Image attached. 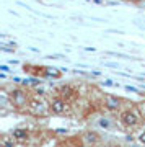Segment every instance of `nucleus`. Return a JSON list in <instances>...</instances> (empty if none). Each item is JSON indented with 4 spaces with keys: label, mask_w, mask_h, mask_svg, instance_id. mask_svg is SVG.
Here are the masks:
<instances>
[{
    "label": "nucleus",
    "mask_w": 145,
    "mask_h": 147,
    "mask_svg": "<svg viewBox=\"0 0 145 147\" xmlns=\"http://www.w3.org/2000/svg\"><path fill=\"white\" fill-rule=\"evenodd\" d=\"M59 92H60V95H62L64 100H68V98H72L73 96V90L68 87V85H62L60 88H59Z\"/></svg>",
    "instance_id": "nucleus-8"
},
{
    "label": "nucleus",
    "mask_w": 145,
    "mask_h": 147,
    "mask_svg": "<svg viewBox=\"0 0 145 147\" xmlns=\"http://www.w3.org/2000/svg\"><path fill=\"white\" fill-rule=\"evenodd\" d=\"M51 111L54 115H65L68 111V105L67 101L64 100L62 96H56V98H52L51 100Z\"/></svg>",
    "instance_id": "nucleus-3"
},
{
    "label": "nucleus",
    "mask_w": 145,
    "mask_h": 147,
    "mask_svg": "<svg viewBox=\"0 0 145 147\" xmlns=\"http://www.w3.org/2000/svg\"><path fill=\"white\" fill-rule=\"evenodd\" d=\"M82 141L85 146H88V147H95V146H98L99 141H101V136H99L96 131H85L82 134Z\"/></svg>",
    "instance_id": "nucleus-5"
},
{
    "label": "nucleus",
    "mask_w": 145,
    "mask_h": 147,
    "mask_svg": "<svg viewBox=\"0 0 145 147\" xmlns=\"http://www.w3.org/2000/svg\"><path fill=\"white\" fill-rule=\"evenodd\" d=\"M99 147H114V146H113V144H101Z\"/></svg>",
    "instance_id": "nucleus-14"
},
{
    "label": "nucleus",
    "mask_w": 145,
    "mask_h": 147,
    "mask_svg": "<svg viewBox=\"0 0 145 147\" xmlns=\"http://www.w3.org/2000/svg\"><path fill=\"white\" fill-rule=\"evenodd\" d=\"M96 126L101 127V129H104V131H113L114 129V121L109 119V118H106V116H101L98 121H96Z\"/></svg>",
    "instance_id": "nucleus-7"
},
{
    "label": "nucleus",
    "mask_w": 145,
    "mask_h": 147,
    "mask_svg": "<svg viewBox=\"0 0 145 147\" xmlns=\"http://www.w3.org/2000/svg\"><path fill=\"white\" fill-rule=\"evenodd\" d=\"M28 101H30V96H28V93H26L25 90L15 88L10 93V103L15 106V108H18V110L25 108V106L28 105Z\"/></svg>",
    "instance_id": "nucleus-2"
},
{
    "label": "nucleus",
    "mask_w": 145,
    "mask_h": 147,
    "mask_svg": "<svg viewBox=\"0 0 145 147\" xmlns=\"http://www.w3.org/2000/svg\"><path fill=\"white\" fill-rule=\"evenodd\" d=\"M2 49H3L5 53H13V49H10V47H7V46H3V47H2Z\"/></svg>",
    "instance_id": "nucleus-12"
},
{
    "label": "nucleus",
    "mask_w": 145,
    "mask_h": 147,
    "mask_svg": "<svg viewBox=\"0 0 145 147\" xmlns=\"http://www.w3.org/2000/svg\"><path fill=\"white\" fill-rule=\"evenodd\" d=\"M129 147H145V146H142L140 142H139V144H132V142H130V146H129Z\"/></svg>",
    "instance_id": "nucleus-13"
},
{
    "label": "nucleus",
    "mask_w": 145,
    "mask_h": 147,
    "mask_svg": "<svg viewBox=\"0 0 145 147\" xmlns=\"http://www.w3.org/2000/svg\"><path fill=\"white\" fill-rule=\"evenodd\" d=\"M121 123L126 127H137V124L140 123V116L134 108H127L121 113Z\"/></svg>",
    "instance_id": "nucleus-1"
},
{
    "label": "nucleus",
    "mask_w": 145,
    "mask_h": 147,
    "mask_svg": "<svg viewBox=\"0 0 145 147\" xmlns=\"http://www.w3.org/2000/svg\"><path fill=\"white\" fill-rule=\"evenodd\" d=\"M44 75H47V77H54V79H59L62 74H60V70H57V69L46 67V74H44Z\"/></svg>",
    "instance_id": "nucleus-9"
},
{
    "label": "nucleus",
    "mask_w": 145,
    "mask_h": 147,
    "mask_svg": "<svg viewBox=\"0 0 145 147\" xmlns=\"http://www.w3.org/2000/svg\"><path fill=\"white\" fill-rule=\"evenodd\" d=\"M126 2H130V3H137V2H140V0H126Z\"/></svg>",
    "instance_id": "nucleus-15"
},
{
    "label": "nucleus",
    "mask_w": 145,
    "mask_h": 147,
    "mask_svg": "<svg viewBox=\"0 0 145 147\" xmlns=\"http://www.w3.org/2000/svg\"><path fill=\"white\" fill-rule=\"evenodd\" d=\"M121 105H122V98L116 96V95H104V108L108 111L121 110Z\"/></svg>",
    "instance_id": "nucleus-4"
},
{
    "label": "nucleus",
    "mask_w": 145,
    "mask_h": 147,
    "mask_svg": "<svg viewBox=\"0 0 145 147\" xmlns=\"http://www.w3.org/2000/svg\"><path fill=\"white\" fill-rule=\"evenodd\" d=\"M2 147H16L15 146V139H13V137H3V139H2Z\"/></svg>",
    "instance_id": "nucleus-10"
},
{
    "label": "nucleus",
    "mask_w": 145,
    "mask_h": 147,
    "mask_svg": "<svg viewBox=\"0 0 145 147\" xmlns=\"http://www.w3.org/2000/svg\"><path fill=\"white\" fill-rule=\"evenodd\" d=\"M80 147H88V146H80Z\"/></svg>",
    "instance_id": "nucleus-16"
},
{
    "label": "nucleus",
    "mask_w": 145,
    "mask_h": 147,
    "mask_svg": "<svg viewBox=\"0 0 145 147\" xmlns=\"http://www.w3.org/2000/svg\"><path fill=\"white\" fill-rule=\"evenodd\" d=\"M11 137L18 142H26L30 139V131L28 129H21V127H16L11 131Z\"/></svg>",
    "instance_id": "nucleus-6"
},
{
    "label": "nucleus",
    "mask_w": 145,
    "mask_h": 147,
    "mask_svg": "<svg viewBox=\"0 0 145 147\" xmlns=\"http://www.w3.org/2000/svg\"><path fill=\"white\" fill-rule=\"evenodd\" d=\"M137 141L140 142V144H142V146H145V131H142L139 134V137H137Z\"/></svg>",
    "instance_id": "nucleus-11"
}]
</instances>
